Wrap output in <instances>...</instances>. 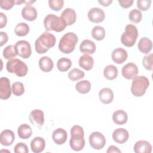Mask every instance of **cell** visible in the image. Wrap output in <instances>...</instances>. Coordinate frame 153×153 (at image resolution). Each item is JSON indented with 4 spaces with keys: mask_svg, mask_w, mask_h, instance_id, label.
I'll list each match as a JSON object with an SVG mask.
<instances>
[{
    "mask_svg": "<svg viewBox=\"0 0 153 153\" xmlns=\"http://www.w3.org/2000/svg\"><path fill=\"white\" fill-rule=\"evenodd\" d=\"M55 36L48 32H45L38 38L35 42V48L38 54L46 53L56 44Z\"/></svg>",
    "mask_w": 153,
    "mask_h": 153,
    "instance_id": "obj_1",
    "label": "cell"
},
{
    "mask_svg": "<svg viewBox=\"0 0 153 153\" xmlns=\"http://www.w3.org/2000/svg\"><path fill=\"white\" fill-rule=\"evenodd\" d=\"M71 135L69 145L72 149L75 151L82 150L85 145L84 132L82 127L78 125L74 126L71 129Z\"/></svg>",
    "mask_w": 153,
    "mask_h": 153,
    "instance_id": "obj_2",
    "label": "cell"
},
{
    "mask_svg": "<svg viewBox=\"0 0 153 153\" xmlns=\"http://www.w3.org/2000/svg\"><path fill=\"white\" fill-rule=\"evenodd\" d=\"M78 41V36L75 33L68 32L61 38L59 44V48L61 52L69 54L74 50Z\"/></svg>",
    "mask_w": 153,
    "mask_h": 153,
    "instance_id": "obj_3",
    "label": "cell"
},
{
    "mask_svg": "<svg viewBox=\"0 0 153 153\" xmlns=\"http://www.w3.org/2000/svg\"><path fill=\"white\" fill-rule=\"evenodd\" d=\"M44 25L47 32L54 30L58 32L63 30L66 26L62 18L53 14H49L45 16L44 19Z\"/></svg>",
    "mask_w": 153,
    "mask_h": 153,
    "instance_id": "obj_4",
    "label": "cell"
},
{
    "mask_svg": "<svg viewBox=\"0 0 153 153\" xmlns=\"http://www.w3.org/2000/svg\"><path fill=\"white\" fill-rule=\"evenodd\" d=\"M149 85L148 78L145 76H136L133 79L131 92L136 97H141L146 92Z\"/></svg>",
    "mask_w": 153,
    "mask_h": 153,
    "instance_id": "obj_5",
    "label": "cell"
},
{
    "mask_svg": "<svg viewBox=\"0 0 153 153\" xmlns=\"http://www.w3.org/2000/svg\"><path fill=\"white\" fill-rule=\"evenodd\" d=\"M6 69L10 73H15L19 77L25 76L28 71L26 64L18 59L9 60L6 64Z\"/></svg>",
    "mask_w": 153,
    "mask_h": 153,
    "instance_id": "obj_6",
    "label": "cell"
},
{
    "mask_svg": "<svg viewBox=\"0 0 153 153\" xmlns=\"http://www.w3.org/2000/svg\"><path fill=\"white\" fill-rule=\"evenodd\" d=\"M138 31L137 27L131 24L126 25L125 32L123 33L121 36V42L126 47H133L137 39Z\"/></svg>",
    "mask_w": 153,
    "mask_h": 153,
    "instance_id": "obj_7",
    "label": "cell"
},
{
    "mask_svg": "<svg viewBox=\"0 0 153 153\" xmlns=\"http://www.w3.org/2000/svg\"><path fill=\"white\" fill-rule=\"evenodd\" d=\"M89 143L93 149L99 150L105 146L106 139L100 132L94 131L89 136Z\"/></svg>",
    "mask_w": 153,
    "mask_h": 153,
    "instance_id": "obj_8",
    "label": "cell"
},
{
    "mask_svg": "<svg viewBox=\"0 0 153 153\" xmlns=\"http://www.w3.org/2000/svg\"><path fill=\"white\" fill-rule=\"evenodd\" d=\"M17 55L23 59L29 58L32 53L31 46L29 42L25 40H20L15 44Z\"/></svg>",
    "mask_w": 153,
    "mask_h": 153,
    "instance_id": "obj_9",
    "label": "cell"
},
{
    "mask_svg": "<svg viewBox=\"0 0 153 153\" xmlns=\"http://www.w3.org/2000/svg\"><path fill=\"white\" fill-rule=\"evenodd\" d=\"M29 121L33 126L41 128L44 123V114L40 109H35L30 112Z\"/></svg>",
    "mask_w": 153,
    "mask_h": 153,
    "instance_id": "obj_10",
    "label": "cell"
},
{
    "mask_svg": "<svg viewBox=\"0 0 153 153\" xmlns=\"http://www.w3.org/2000/svg\"><path fill=\"white\" fill-rule=\"evenodd\" d=\"M10 81L7 77L0 78V98L3 100L8 99L11 94Z\"/></svg>",
    "mask_w": 153,
    "mask_h": 153,
    "instance_id": "obj_11",
    "label": "cell"
},
{
    "mask_svg": "<svg viewBox=\"0 0 153 153\" xmlns=\"http://www.w3.org/2000/svg\"><path fill=\"white\" fill-rule=\"evenodd\" d=\"M121 73L124 78L127 79H132L138 74L137 66L133 63H128L123 67Z\"/></svg>",
    "mask_w": 153,
    "mask_h": 153,
    "instance_id": "obj_12",
    "label": "cell"
},
{
    "mask_svg": "<svg viewBox=\"0 0 153 153\" xmlns=\"http://www.w3.org/2000/svg\"><path fill=\"white\" fill-rule=\"evenodd\" d=\"M105 17V14L103 10L98 7L91 8L88 12V18L93 23L102 22Z\"/></svg>",
    "mask_w": 153,
    "mask_h": 153,
    "instance_id": "obj_13",
    "label": "cell"
},
{
    "mask_svg": "<svg viewBox=\"0 0 153 153\" xmlns=\"http://www.w3.org/2000/svg\"><path fill=\"white\" fill-rule=\"evenodd\" d=\"M129 137L128 131L123 128H118L115 129L112 133L113 140L120 144L125 143Z\"/></svg>",
    "mask_w": 153,
    "mask_h": 153,
    "instance_id": "obj_14",
    "label": "cell"
},
{
    "mask_svg": "<svg viewBox=\"0 0 153 153\" xmlns=\"http://www.w3.org/2000/svg\"><path fill=\"white\" fill-rule=\"evenodd\" d=\"M111 57L115 63L121 64L127 60V53L123 48H117L112 52Z\"/></svg>",
    "mask_w": 153,
    "mask_h": 153,
    "instance_id": "obj_15",
    "label": "cell"
},
{
    "mask_svg": "<svg viewBox=\"0 0 153 153\" xmlns=\"http://www.w3.org/2000/svg\"><path fill=\"white\" fill-rule=\"evenodd\" d=\"M60 17L64 20L66 26H70L75 22L76 19V14L74 9L67 8L62 11Z\"/></svg>",
    "mask_w": 153,
    "mask_h": 153,
    "instance_id": "obj_16",
    "label": "cell"
},
{
    "mask_svg": "<svg viewBox=\"0 0 153 153\" xmlns=\"http://www.w3.org/2000/svg\"><path fill=\"white\" fill-rule=\"evenodd\" d=\"M15 139L14 133L12 130L7 129L3 130L0 135V142L4 146H10L12 145Z\"/></svg>",
    "mask_w": 153,
    "mask_h": 153,
    "instance_id": "obj_17",
    "label": "cell"
},
{
    "mask_svg": "<svg viewBox=\"0 0 153 153\" xmlns=\"http://www.w3.org/2000/svg\"><path fill=\"white\" fill-rule=\"evenodd\" d=\"M68 135L65 130L62 128L56 129L52 134V139L57 145H62L65 143L67 140Z\"/></svg>",
    "mask_w": 153,
    "mask_h": 153,
    "instance_id": "obj_18",
    "label": "cell"
},
{
    "mask_svg": "<svg viewBox=\"0 0 153 153\" xmlns=\"http://www.w3.org/2000/svg\"><path fill=\"white\" fill-rule=\"evenodd\" d=\"M133 149L136 153H151L152 145L146 140H140L136 142Z\"/></svg>",
    "mask_w": 153,
    "mask_h": 153,
    "instance_id": "obj_19",
    "label": "cell"
},
{
    "mask_svg": "<svg viewBox=\"0 0 153 153\" xmlns=\"http://www.w3.org/2000/svg\"><path fill=\"white\" fill-rule=\"evenodd\" d=\"M100 100L104 104L111 103L114 99V93L112 90L108 87L102 88L99 93Z\"/></svg>",
    "mask_w": 153,
    "mask_h": 153,
    "instance_id": "obj_20",
    "label": "cell"
},
{
    "mask_svg": "<svg viewBox=\"0 0 153 153\" xmlns=\"http://www.w3.org/2000/svg\"><path fill=\"white\" fill-rule=\"evenodd\" d=\"M45 147V140L41 137H35L30 142L32 151L34 153H40L42 152Z\"/></svg>",
    "mask_w": 153,
    "mask_h": 153,
    "instance_id": "obj_21",
    "label": "cell"
},
{
    "mask_svg": "<svg viewBox=\"0 0 153 153\" xmlns=\"http://www.w3.org/2000/svg\"><path fill=\"white\" fill-rule=\"evenodd\" d=\"M22 16L26 20L33 21L37 17V11L35 7L31 5H26L22 8Z\"/></svg>",
    "mask_w": 153,
    "mask_h": 153,
    "instance_id": "obj_22",
    "label": "cell"
},
{
    "mask_svg": "<svg viewBox=\"0 0 153 153\" xmlns=\"http://www.w3.org/2000/svg\"><path fill=\"white\" fill-rule=\"evenodd\" d=\"M96 49L94 42L89 39H84L79 45V50L84 54H93Z\"/></svg>",
    "mask_w": 153,
    "mask_h": 153,
    "instance_id": "obj_23",
    "label": "cell"
},
{
    "mask_svg": "<svg viewBox=\"0 0 153 153\" xmlns=\"http://www.w3.org/2000/svg\"><path fill=\"white\" fill-rule=\"evenodd\" d=\"M127 114L122 109L115 111L112 114V120L117 125H123L127 123Z\"/></svg>",
    "mask_w": 153,
    "mask_h": 153,
    "instance_id": "obj_24",
    "label": "cell"
},
{
    "mask_svg": "<svg viewBox=\"0 0 153 153\" xmlns=\"http://www.w3.org/2000/svg\"><path fill=\"white\" fill-rule=\"evenodd\" d=\"M139 51L144 54H147L151 51L152 48V41L147 37H142L137 44Z\"/></svg>",
    "mask_w": 153,
    "mask_h": 153,
    "instance_id": "obj_25",
    "label": "cell"
},
{
    "mask_svg": "<svg viewBox=\"0 0 153 153\" xmlns=\"http://www.w3.org/2000/svg\"><path fill=\"white\" fill-rule=\"evenodd\" d=\"M78 63L80 67L86 71H89L93 68L94 60L91 56L85 54L80 57Z\"/></svg>",
    "mask_w": 153,
    "mask_h": 153,
    "instance_id": "obj_26",
    "label": "cell"
},
{
    "mask_svg": "<svg viewBox=\"0 0 153 153\" xmlns=\"http://www.w3.org/2000/svg\"><path fill=\"white\" fill-rule=\"evenodd\" d=\"M54 66L53 60L48 56H43L39 60V67L45 72H50Z\"/></svg>",
    "mask_w": 153,
    "mask_h": 153,
    "instance_id": "obj_27",
    "label": "cell"
},
{
    "mask_svg": "<svg viewBox=\"0 0 153 153\" xmlns=\"http://www.w3.org/2000/svg\"><path fill=\"white\" fill-rule=\"evenodd\" d=\"M18 136L22 139H27L32 134V129L27 124H21L17 129Z\"/></svg>",
    "mask_w": 153,
    "mask_h": 153,
    "instance_id": "obj_28",
    "label": "cell"
},
{
    "mask_svg": "<svg viewBox=\"0 0 153 153\" xmlns=\"http://www.w3.org/2000/svg\"><path fill=\"white\" fill-rule=\"evenodd\" d=\"M103 75L109 80H113L115 79L118 75L117 68L113 65L106 66L103 70Z\"/></svg>",
    "mask_w": 153,
    "mask_h": 153,
    "instance_id": "obj_29",
    "label": "cell"
},
{
    "mask_svg": "<svg viewBox=\"0 0 153 153\" xmlns=\"http://www.w3.org/2000/svg\"><path fill=\"white\" fill-rule=\"evenodd\" d=\"M75 88L79 93H88L91 89V83L88 80H82L79 81L76 84Z\"/></svg>",
    "mask_w": 153,
    "mask_h": 153,
    "instance_id": "obj_30",
    "label": "cell"
},
{
    "mask_svg": "<svg viewBox=\"0 0 153 153\" xmlns=\"http://www.w3.org/2000/svg\"><path fill=\"white\" fill-rule=\"evenodd\" d=\"M72 66L71 60L67 57H62L57 62V68L60 72H66L70 69Z\"/></svg>",
    "mask_w": 153,
    "mask_h": 153,
    "instance_id": "obj_31",
    "label": "cell"
},
{
    "mask_svg": "<svg viewBox=\"0 0 153 153\" xmlns=\"http://www.w3.org/2000/svg\"><path fill=\"white\" fill-rule=\"evenodd\" d=\"M14 32L16 35L19 36H26L29 32V26L26 23H19L16 26Z\"/></svg>",
    "mask_w": 153,
    "mask_h": 153,
    "instance_id": "obj_32",
    "label": "cell"
},
{
    "mask_svg": "<svg viewBox=\"0 0 153 153\" xmlns=\"http://www.w3.org/2000/svg\"><path fill=\"white\" fill-rule=\"evenodd\" d=\"M2 54L4 57L7 60L13 59L17 55V51L15 45H9L7 46L2 51Z\"/></svg>",
    "mask_w": 153,
    "mask_h": 153,
    "instance_id": "obj_33",
    "label": "cell"
},
{
    "mask_svg": "<svg viewBox=\"0 0 153 153\" xmlns=\"http://www.w3.org/2000/svg\"><path fill=\"white\" fill-rule=\"evenodd\" d=\"M91 36L96 40L101 41L105 36V30L100 26H96L91 30Z\"/></svg>",
    "mask_w": 153,
    "mask_h": 153,
    "instance_id": "obj_34",
    "label": "cell"
},
{
    "mask_svg": "<svg viewBox=\"0 0 153 153\" xmlns=\"http://www.w3.org/2000/svg\"><path fill=\"white\" fill-rule=\"evenodd\" d=\"M84 72L78 68H74L68 73V78L71 81H77L84 77Z\"/></svg>",
    "mask_w": 153,
    "mask_h": 153,
    "instance_id": "obj_35",
    "label": "cell"
},
{
    "mask_svg": "<svg viewBox=\"0 0 153 153\" xmlns=\"http://www.w3.org/2000/svg\"><path fill=\"white\" fill-rule=\"evenodd\" d=\"M128 18L131 22L137 23L141 21L142 18V14L140 10L134 8L130 11Z\"/></svg>",
    "mask_w": 153,
    "mask_h": 153,
    "instance_id": "obj_36",
    "label": "cell"
},
{
    "mask_svg": "<svg viewBox=\"0 0 153 153\" xmlns=\"http://www.w3.org/2000/svg\"><path fill=\"white\" fill-rule=\"evenodd\" d=\"M13 93L16 96L22 95L25 92V87L23 84L20 82H15L12 85Z\"/></svg>",
    "mask_w": 153,
    "mask_h": 153,
    "instance_id": "obj_37",
    "label": "cell"
},
{
    "mask_svg": "<svg viewBox=\"0 0 153 153\" xmlns=\"http://www.w3.org/2000/svg\"><path fill=\"white\" fill-rule=\"evenodd\" d=\"M153 54L150 53L145 56L142 60V64L145 68L148 71H152L153 68Z\"/></svg>",
    "mask_w": 153,
    "mask_h": 153,
    "instance_id": "obj_38",
    "label": "cell"
},
{
    "mask_svg": "<svg viewBox=\"0 0 153 153\" xmlns=\"http://www.w3.org/2000/svg\"><path fill=\"white\" fill-rule=\"evenodd\" d=\"M48 4L50 8L57 11L63 8L64 1L63 0H50L48 1Z\"/></svg>",
    "mask_w": 153,
    "mask_h": 153,
    "instance_id": "obj_39",
    "label": "cell"
},
{
    "mask_svg": "<svg viewBox=\"0 0 153 153\" xmlns=\"http://www.w3.org/2000/svg\"><path fill=\"white\" fill-rule=\"evenodd\" d=\"M151 4V0H138L137 1V7L142 11L148 10Z\"/></svg>",
    "mask_w": 153,
    "mask_h": 153,
    "instance_id": "obj_40",
    "label": "cell"
},
{
    "mask_svg": "<svg viewBox=\"0 0 153 153\" xmlns=\"http://www.w3.org/2000/svg\"><path fill=\"white\" fill-rule=\"evenodd\" d=\"M28 151L27 145L23 142L17 143L14 148V152L15 153H27Z\"/></svg>",
    "mask_w": 153,
    "mask_h": 153,
    "instance_id": "obj_41",
    "label": "cell"
},
{
    "mask_svg": "<svg viewBox=\"0 0 153 153\" xmlns=\"http://www.w3.org/2000/svg\"><path fill=\"white\" fill-rule=\"evenodd\" d=\"M16 1L14 0H1L0 6L5 10H9L14 5Z\"/></svg>",
    "mask_w": 153,
    "mask_h": 153,
    "instance_id": "obj_42",
    "label": "cell"
},
{
    "mask_svg": "<svg viewBox=\"0 0 153 153\" xmlns=\"http://www.w3.org/2000/svg\"><path fill=\"white\" fill-rule=\"evenodd\" d=\"M120 5L124 8H127L128 7H130L133 3V0H126V1H118Z\"/></svg>",
    "mask_w": 153,
    "mask_h": 153,
    "instance_id": "obj_43",
    "label": "cell"
},
{
    "mask_svg": "<svg viewBox=\"0 0 153 153\" xmlns=\"http://www.w3.org/2000/svg\"><path fill=\"white\" fill-rule=\"evenodd\" d=\"M8 40V36L7 33L4 32H0V46L2 47L3 45L6 44Z\"/></svg>",
    "mask_w": 153,
    "mask_h": 153,
    "instance_id": "obj_44",
    "label": "cell"
},
{
    "mask_svg": "<svg viewBox=\"0 0 153 153\" xmlns=\"http://www.w3.org/2000/svg\"><path fill=\"white\" fill-rule=\"evenodd\" d=\"M7 22V18L5 14L3 13H0V27L3 28L6 26Z\"/></svg>",
    "mask_w": 153,
    "mask_h": 153,
    "instance_id": "obj_45",
    "label": "cell"
},
{
    "mask_svg": "<svg viewBox=\"0 0 153 153\" xmlns=\"http://www.w3.org/2000/svg\"><path fill=\"white\" fill-rule=\"evenodd\" d=\"M107 153H111V152H121V151L115 146L111 145L108 147L107 151Z\"/></svg>",
    "mask_w": 153,
    "mask_h": 153,
    "instance_id": "obj_46",
    "label": "cell"
},
{
    "mask_svg": "<svg viewBox=\"0 0 153 153\" xmlns=\"http://www.w3.org/2000/svg\"><path fill=\"white\" fill-rule=\"evenodd\" d=\"M112 0H99L98 2L101 4L102 6L103 7H108L109 6L111 3H112Z\"/></svg>",
    "mask_w": 153,
    "mask_h": 153,
    "instance_id": "obj_47",
    "label": "cell"
},
{
    "mask_svg": "<svg viewBox=\"0 0 153 153\" xmlns=\"http://www.w3.org/2000/svg\"><path fill=\"white\" fill-rule=\"evenodd\" d=\"M25 1H16V4H17V5L20 4L22 3H25Z\"/></svg>",
    "mask_w": 153,
    "mask_h": 153,
    "instance_id": "obj_48",
    "label": "cell"
}]
</instances>
